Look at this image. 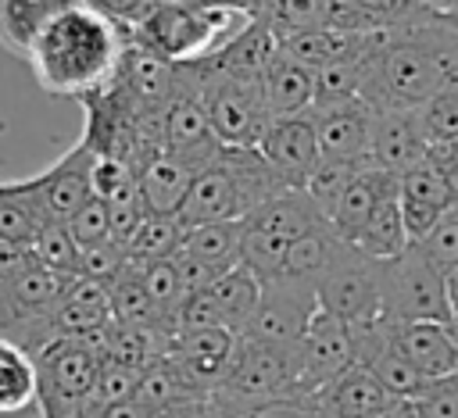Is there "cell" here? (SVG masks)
<instances>
[{"label":"cell","mask_w":458,"mask_h":418,"mask_svg":"<svg viewBox=\"0 0 458 418\" xmlns=\"http://www.w3.org/2000/svg\"><path fill=\"white\" fill-rule=\"evenodd\" d=\"M75 4L82 0H0V46L29 61L43 29Z\"/></svg>","instance_id":"19"},{"label":"cell","mask_w":458,"mask_h":418,"mask_svg":"<svg viewBox=\"0 0 458 418\" xmlns=\"http://www.w3.org/2000/svg\"><path fill=\"white\" fill-rule=\"evenodd\" d=\"M64 225H68V232H72V239L79 243V250L111 239V211H107V204L97 200V196H93L86 207H79Z\"/></svg>","instance_id":"41"},{"label":"cell","mask_w":458,"mask_h":418,"mask_svg":"<svg viewBox=\"0 0 458 418\" xmlns=\"http://www.w3.org/2000/svg\"><path fill=\"white\" fill-rule=\"evenodd\" d=\"M129 268V250L118 243H97L79 250V279H93V282H114L122 272Z\"/></svg>","instance_id":"40"},{"label":"cell","mask_w":458,"mask_h":418,"mask_svg":"<svg viewBox=\"0 0 458 418\" xmlns=\"http://www.w3.org/2000/svg\"><path fill=\"white\" fill-rule=\"evenodd\" d=\"M279 36L261 21V18H250V25L222 50L215 54L211 61H200L222 75H265V68L279 57Z\"/></svg>","instance_id":"25"},{"label":"cell","mask_w":458,"mask_h":418,"mask_svg":"<svg viewBox=\"0 0 458 418\" xmlns=\"http://www.w3.org/2000/svg\"><path fill=\"white\" fill-rule=\"evenodd\" d=\"M161 418H233L215 397L211 400H200V404H190V407H179L172 414H161Z\"/></svg>","instance_id":"46"},{"label":"cell","mask_w":458,"mask_h":418,"mask_svg":"<svg viewBox=\"0 0 458 418\" xmlns=\"http://www.w3.org/2000/svg\"><path fill=\"white\" fill-rule=\"evenodd\" d=\"M32 250L29 247H14V243H0V286L11 282L14 275H21L25 268H32Z\"/></svg>","instance_id":"45"},{"label":"cell","mask_w":458,"mask_h":418,"mask_svg":"<svg viewBox=\"0 0 458 418\" xmlns=\"http://www.w3.org/2000/svg\"><path fill=\"white\" fill-rule=\"evenodd\" d=\"M136 179H140V196H143L147 214H168V218H175L179 207H182V200H186V193H190V186H193V179H197V171L161 150L157 157H150L136 171Z\"/></svg>","instance_id":"22"},{"label":"cell","mask_w":458,"mask_h":418,"mask_svg":"<svg viewBox=\"0 0 458 418\" xmlns=\"http://www.w3.org/2000/svg\"><path fill=\"white\" fill-rule=\"evenodd\" d=\"M372 161H318V168L311 171V179H308V186H304V193L315 200V207L322 211V218L329 222V214H333V207H336V200L344 196V189L354 182V175L361 171V168H369Z\"/></svg>","instance_id":"34"},{"label":"cell","mask_w":458,"mask_h":418,"mask_svg":"<svg viewBox=\"0 0 458 418\" xmlns=\"http://www.w3.org/2000/svg\"><path fill=\"white\" fill-rule=\"evenodd\" d=\"M444 182H447L451 204H458V168H444Z\"/></svg>","instance_id":"53"},{"label":"cell","mask_w":458,"mask_h":418,"mask_svg":"<svg viewBox=\"0 0 458 418\" xmlns=\"http://www.w3.org/2000/svg\"><path fill=\"white\" fill-rule=\"evenodd\" d=\"M32 250V261L54 275H64V279H79V243L72 239L68 225L64 222H50L39 229V236L29 243Z\"/></svg>","instance_id":"33"},{"label":"cell","mask_w":458,"mask_h":418,"mask_svg":"<svg viewBox=\"0 0 458 418\" xmlns=\"http://www.w3.org/2000/svg\"><path fill=\"white\" fill-rule=\"evenodd\" d=\"M326 11H329V0H258L250 7V18H261L283 43L290 36L322 29Z\"/></svg>","instance_id":"31"},{"label":"cell","mask_w":458,"mask_h":418,"mask_svg":"<svg viewBox=\"0 0 458 418\" xmlns=\"http://www.w3.org/2000/svg\"><path fill=\"white\" fill-rule=\"evenodd\" d=\"M311 400L318 404V411L326 418H372L394 404V397L383 389V382L361 364H351L344 375H336Z\"/></svg>","instance_id":"18"},{"label":"cell","mask_w":458,"mask_h":418,"mask_svg":"<svg viewBox=\"0 0 458 418\" xmlns=\"http://www.w3.org/2000/svg\"><path fill=\"white\" fill-rule=\"evenodd\" d=\"M82 4L97 14H104L107 21H118V25H132L150 7V0H82Z\"/></svg>","instance_id":"44"},{"label":"cell","mask_w":458,"mask_h":418,"mask_svg":"<svg viewBox=\"0 0 458 418\" xmlns=\"http://www.w3.org/2000/svg\"><path fill=\"white\" fill-rule=\"evenodd\" d=\"M429 161L440 164V168H458V139H454V143L429 146Z\"/></svg>","instance_id":"48"},{"label":"cell","mask_w":458,"mask_h":418,"mask_svg":"<svg viewBox=\"0 0 458 418\" xmlns=\"http://www.w3.org/2000/svg\"><path fill=\"white\" fill-rule=\"evenodd\" d=\"M354 4L361 14H369L379 25H411L429 18V7L422 0H347Z\"/></svg>","instance_id":"42"},{"label":"cell","mask_w":458,"mask_h":418,"mask_svg":"<svg viewBox=\"0 0 458 418\" xmlns=\"http://www.w3.org/2000/svg\"><path fill=\"white\" fill-rule=\"evenodd\" d=\"M193 68L200 79V104L218 143L229 150H258L261 136L272 125L261 93V75H222L208 64Z\"/></svg>","instance_id":"3"},{"label":"cell","mask_w":458,"mask_h":418,"mask_svg":"<svg viewBox=\"0 0 458 418\" xmlns=\"http://www.w3.org/2000/svg\"><path fill=\"white\" fill-rule=\"evenodd\" d=\"M286 193V186L276 179V171L265 164L258 150H222L190 186L179 222L182 229L211 225V222H243L254 207L265 200Z\"/></svg>","instance_id":"2"},{"label":"cell","mask_w":458,"mask_h":418,"mask_svg":"<svg viewBox=\"0 0 458 418\" xmlns=\"http://www.w3.org/2000/svg\"><path fill=\"white\" fill-rule=\"evenodd\" d=\"M369 161L397 179L415 164L429 161V143L419 129L415 111H372Z\"/></svg>","instance_id":"15"},{"label":"cell","mask_w":458,"mask_h":418,"mask_svg":"<svg viewBox=\"0 0 458 418\" xmlns=\"http://www.w3.org/2000/svg\"><path fill=\"white\" fill-rule=\"evenodd\" d=\"M286 254H290V243L279 239V236H268V232H258V229H247L243 225V239H240V264L250 268L261 282L283 275L286 268Z\"/></svg>","instance_id":"36"},{"label":"cell","mask_w":458,"mask_h":418,"mask_svg":"<svg viewBox=\"0 0 458 418\" xmlns=\"http://www.w3.org/2000/svg\"><path fill=\"white\" fill-rule=\"evenodd\" d=\"M379 279V311L394 322H444L451 325L447 275L408 243L404 254L376 264Z\"/></svg>","instance_id":"4"},{"label":"cell","mask_w":458,"mask_h":418,"mask_svg":"<svg viewBox=\"0 0 458 418\" xmlns=\"http://www.w3.org/2000/svg\"><path fill=\"white\" fill-rule=\"evenodd\" d=\"M369 372L383 382V389H386L394 400H415V397L429 386V379H426V375H422V372H419V368H415V364H411L397 347H394V350H386V354H383Z\"/></svg>","instance_id":"38"},{"label":"cell","mask_w":458,"mask_h":418,"mask_svg":"<svg viewBox=\"0 0 458 418\" xmlns=\"http://www.w3.org/2000/svg\"><path fill=\"white\" fill-rule=\"evenodd\" d=\"M154 7H172V11H200V7H208V4H215V0H150Z\"/></svg>","instance_id":"51"},{"label":"cell","mask_w":458,"mask_h":418,"mask_svg":"<svg viewBox=\"0 0 458 418\" xmlns=\"http://www.w3.org/2000/svg\"><path fill=\"white\" fill-rule=\"evenodd\" d=\"M308 114L326 161H369L372 107L361 96L340 104H311Z\"/></svg>","instance_id":"14"},{"label":"cell","mask_w":458,"mask_h":418,"mask_svg":"<svg viewBox=\"0 0 458 418\" xmlns=\"http://www.w3.org/2000/svg\"><path fill=\"white\" fill-rule=\"evenodd\" d=\"M161 150L172 154L175 161L190 164L197 175L225 150L218 143V136L211 132L208 111L200 104V86L186 89L182 96H175L165 111V129H161Z\"/></svg>","instance_id":"11"},{"label":"cell","mask_w":458,"mask_h":418,"mask_svg":"<svg viewBox=\"0 0 458 418\" xmlns=\"http://www.w3.org/2000/svg\"><path fill=\"white\" fill-rule=\"evenodd\" d=\"M261 93H265V107L272 121L308 114L315 104V71L279 54L261 75Z\"/></svg>","instance_id":"21"},{"label":"cell","mask_w":458,"mask_h":418,"mask_svg":"<svg viewBox=\"0 0 458 418\" xmlns=\"http://www.w3.org/2000/svg\"><path fill=\"white\" fill-rule=\"evenodd\" d=\"M394 347L429 379L458 375V332L444 322H397Z\"/></svg>","instance_id":"17"},{"label":"cell","mask_w":458,"mask_h":418,"mask_svg":"<svg viewBox=\"0 0 458 418\" xmlns=\"http://www.w3.org/2000/svg\"><path fill=\"white\" fill-rule=\"evenodd\" d=\"M422 4H426L429 11H444V4H447V0H422Z\"/></svg>","instance_id":"54"},{"label":"cell","mask_w":458,"mask_h":418,"mask_svg":"<svg viewBox=\"0 0 458 418\" xmlns=\"http://www.w3.org/2000/svg\"><path fill=\"white\" fill-rule=\"evenodd\" d=\"M258 154L265 157V164L276 171V179L286 189H304L311 171L322 161L318 150V136L311 125V114H297V118H279L268 125V132L258 143Z\"/></svg>","instance_id":"10"},{"label":"cell","mask_w":458,"mask_h":418,"mask_svg":"<svg viewBox=\"0 0 458 418\" xmlns=\"http://www.w3.org/2000/svg\"><path fill=\"white\" fill-rule=\"evenodd\" d=\"M208 297H211L215 307H218L222 329L243 336V329H247V322H250V314H254V307H258V300H261V279H258L250 268L236 264V268H229L225 275H218V279L208 286Z\"/></svg>","instance_id":"26"},{"label":"cell","mask_w":458,"mask_h":418,"mask_svg":"<svg viewBox=\"0 0 458 418\" xmlns=\"http://www.w3.org/2000/svg\"><path fill=\"white\" fill-rule=\"evenodd\" d=\"M397 196H401V204H422V207H433V211H447L451 207L444 168L433 164V161H422L411 171H404L397 179Z\"/></svg>","instance_id":"35"},{"label":"cell","mask_w":458,"mask_h":418,"mask_svg":"<svg viewBox=\"0 0 458 418\" xmlns=\"http://www.w3.org/2000/svg\"><path fill=\"white\" fill-rule=\"evenodd\" d=\"M411 404L415 418H458V375L429 382Z\"/></svg>","instance_id":"43"},{"label":"cell","mask_w":458,"mask_h":418,"mask_svg":"<svg viewBox=\"0 0 458 418\" xmlns=\"http://www.w3.org/2000/svg\"><path fill=\"white\" fill-rule=\"evenodd\" d=\"M297 347L258 343V339H243L240 336L236 357H233L229 375L218 386L215 400L222 407L240 411V407H250V404H265V400H279V397H297V375H301Z\"/></svg>","instance_id":"5"},{"label":"cell","mask_w":458,"mask_h":418,"mask_svg":"<svg viewBox=\"0 0 458 418\" xmlns=\"http://www.w3.org/2000/svg\"><path fill=\"white\" fill-rule=\"evenodd\" d=\"M240 239H243V222H211V225L186 229L182 254H190V257L204 261L208 268H215L218 275H225L229 268L240 264Z\"/></svg>","instance_id":"29"},{"label":"cell","mask_w":458,"mask_h":418,"mask_svg":"<svg viewBox=\"0 0 458 418\" xmlns=\"http://www.w3.org/2000/svg\"><path fill=\"white\" fill-rule=\"evenodd\" d=\"M372 418H415V404H411V400H394L390 407H383V411L372 414Z\"/></svg>","instance_id":"49"},{"label":"cell","mask_w":458,"mask_h":418,"mask_svg":"<svg viewBox=\"0 0 458 418\" xmlns=\"http://www.w3.org/2000/svg\"><path fill=\"white\" fill-rule=\"evenodd\" d=\"M125 50L129 25L107 21L86 4H75L43 29L29 54V68L43 93L86 100L114 82Z\"/></svg>","instance_id":"1"},{"label":"cell","mask_w":458,"mask_h":418,"mask_svg":"<svg viewBox=\"0 0 458 418\" xmlns=\"http://www.w3.org/2000/svg\"><path fill=\"white\" fill-rule=\"evenodd\" d=\"M243 225L258 229V232H268V236H279L286 243H297L301 236L322 229L326 218H322V211L315 207V200L304 189H286V193L265 200L261 207H254L243 218Z\"/></svg>","instance_id":"20"},{"label":"cell","mask_w":458,"mask_h":418,"mask_svg":"<svg viewBox=\"0 0 458 418\" xmlns=\"http://www.w3.org/2000/svg\"><path fill=\"white\" fill-rule=\"evenodd\" d=\"M447 300H451V325L458 329V272L447 279Z\"/></svg>","instance_id":"52"},{"label":"cell","mask_w":458,"mask_h":418,"mask_svg":"<svg viewBox=\"0 0 458 418\" xmlns=\"http://www.w3.org/2000/svg\"><path fill=\"white\" fill-rule=\"evenodd\" d=\"M100 418H157L150 407H143L136 397L132 400H122V404H114V407H107Z\"/></svg>","instance_id":"47"},{"label":"cell","mask_w":458,"mask_h":418,"mask_svg":"<svg viewBox=\"0 0 458 418\" xmlns=\"http://www.w3.org/2000/svg\"><path fill=\"white\" fill-rule=\"evenodd\" d=\"M347 247H351V243H344L329 225H322V229H315V232L301 236L297 243H290V254H286V268H283V275L304 279V282H311V286L318 289V282L333 272V264L347 254Z\"/></svg>","instance_id":"27"},{"label":"cell","mask_w":458,"mask_h":418,"mask_svg":"<svg viewBox=\"0 0 458 418\" xmlns=\"http://www.w3.org/2000/svg\"><path fill=\"white\" fill-rule=\"evenodd\" d=\"M429 18L437 25H447V29H458V0H447L444 11H429Z\"/></svg>","instance_id":"50"},{"label":"cell","mask_w":458,"mask_h":418,"mask_svg":"<svg viewBox=\"0 0 458 418\" xmlns=\"http://www.w3.org/2000/svg\"><path fill=\"white\" fill-rule=\"evenodd\" d=\"M447 279L458 272V204H451L440 218H437V225L415 243Z\"/></svg>","instance_id":"39"},{"label":"cell","mask_w":458,"mask_h":418,"mask_svg":"<svg viewBox=\"0 0 458 418\" xmlns=\"http://www.w3.org/2000/svg\"><path fill=\"white\" fill-rule=\"evenodd\" d=\"M39 400L36 361L11 339L0 336V414H18Z\"/></svg>","instance_id":"28"},{"label":"cell","mask_w":458,"mask_h":418,"mask_svg":"<svg viewBox=\"0 0 458 418\" xmlns=\"http://www.w3.org/2000/svg\"><path fill=\"white\" fill-rule=\"evenodd\" d=\"M236 347H240V336L229 332V329H182V332L172 336L168 357L182 368V375L197 389H204L208 397H215L218 386L229 375V364L236 357Z\"/></svg>","instance_id":"13"},{"label":"cell","mask_w":458,"mask_h":418,"mask_svg":"<svg viewBox=\"0 0 458 418\" xmlns=\"http://www.w3.org/2000/svg\"><path fill=\"white\" fill-rule=\"evenodd\" d=\"M36 375H39V400L54 404H82L93 393V382L100 375L104 357L86 347L82 339H54L39 354H32Z\"/></svg>","instance_id":"7"},{"label":"cell","mask_w":458,"mask_h":418,"mask_svg":"<svg viewBox=\"0 0 458 418\" xmlns=\"http://www.w3.org/2000/svg\"><path fill=\"white\" fill-rule=\"evenodd\" d=\"M415 118L429 146L454 143L458 139V89H440L422 107H415Z\"/></svg>","instance_id":"37"},{"label":"cell","mask_w":458,"mask_h":418,"mask_svg":"<svg viewBox=\"0 0 458 418\" xmlns=\"http://www.w3.org/2000/svg\"><path fill=\"white\" fill-rule=\"evenodd\" d=\"M186 229L179 218L168 214H147L143 225L136 229L132 243H129V261L132 264H150V261H172L182 250Z\"/></svg>","instance_id":"32"},{"label":"cell","mask_w":458,"mask_h":418,"mask_svg":"<svg viewBox=\"0 0 458 418\" xmlns=\"http://www.w3.org/2000/svg\"><path fill=\"white\" fill-rule=\"evenodd\" d=\"M136 400H140L143 407H150V411L161 418V414H172V411H179V407H190V404H200V400H211V397H208L204 389H197V386L182 375V368L165 354L161 361H154V364H147V368L140 372Z\"/></svg>","instance_id":"24"},{"label":"cell","mask_w":458,"mask_h":418,"mask_svg":"<svg viewBox=\"0 0 458 418\" xmlns=\"http://www.w3.org/2000/svg\"><path fill=\"white\" fill-rule=\"evenodd\" d=\"M318 311L340 318L344 325H354L361 318L379 314V279L376 261L347 247V254L333 264V272L318 282Z\"/></svg>","instance_id":"9"},{"label":"cell","mask_w":458,"mask_h":418,"mask_svg":"<svg viewBox=\"0 0 458 418\" xmlns=\"http://www.w3.org/2000/svg\"><path fill=\"white\" fill-rule=\"evenodd\" d=\"M408 232H404V222H401V200L397 196H390L372 218H369V225L361 229V236L354 239V250L358 254H365L369 261H376V264H383V261H390V257H397V254H404L408 250Z\"/></svg>","instance_id":"30"},{"label":"cell","mask_w":458,"mask_h":418,"mask_svg":"<svg viewBox=\"0 0 458 418\" xmlns=\"http://www.w3.org/2000/svg\"><path fill=\"white\" fill-rule=\"evenodd\" d=\"M297 357H301V375H297V397H315L318 389H326L336 375H344L351 364H354V347H351V329L318 311L304 336H301V347H297Z\"/></svg>","instance_id":"8"},{"label":"cell","mask_w":458,"mask_h":418,"mask_svg":"<svg viewBox=\"0 0 458 418\" xmlns=\"http://www.w3.org/2000/svg\"><path fill=\"white\" fill-rule=\"evenodd\" d=\"M43 225H50V214L36 193L32 175L18 182H0V243L29 247Z\"/></svg>","instance_id":"23"},{"label":"cell","mask_w":458,"mask_h":418,"mask_svg":"<svg viewBox=\"0 0 458 418\" xmlns=\"http://www.w3.org/2000/svg\"><path fill=\"white\" fill-rule=\"evenodd\" d=\"M93 164H97V154L79 139L50 168L32 175L50 222H68L79 207H86L93 200Z\"/></svg>","instance_id":"12"},{"label":"cell","mask_w":458,"mask_h":418,"mask_svg":"<svg viewBox=\"0 0 458 418\" xmlns=\"http://www.w3.org/2000/svg\"><path fill=\"white\" fill-rule=\"evenodd\" d=\"M315 314H318V289L304 279L276 275L261 282V300L243 329V339L297 347Z\"/></svg>","instance_id":"6"},{"label":"cell","mask_w":458,"mask_h":418,"mask_svg":"<svg viewBox=\"0 0 458 418\" xmlns=\"http://www.w3.org/2000/svg\"><path fill=\"white\" fill-rule=\"evenodd\" d=\"M390 196H397V175H390V171L369 164V168H361V171L354 175V182L344 189V196L336 200V207H333V214H329L326 225H329L344 243L354 247V239L361 236V229L369 225V218H372Z\"/></svg>","instance_id":"16"}]
</instances>
